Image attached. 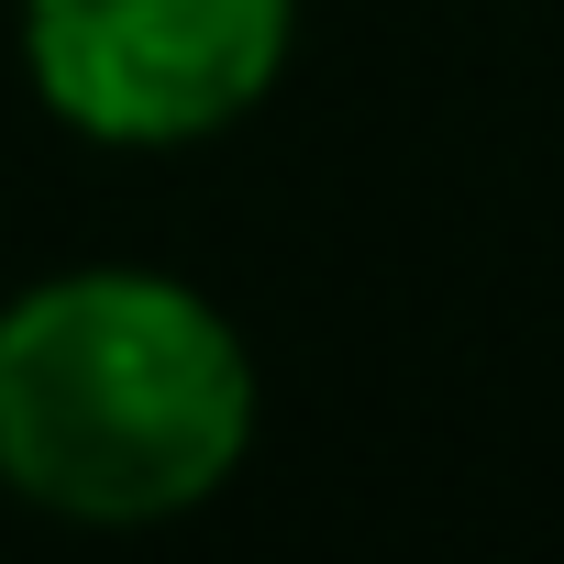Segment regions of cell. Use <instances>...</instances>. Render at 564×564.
Segmentation results:
<instances>
[{"label":"cell","mask_w":564,"mask_h":564,"mask_svg":"<svg viewBox=\"0 0 564 564\" xmlns=\"http://www.w3.org/2000/svg\"><path fill=\"white\" fill-rule=\"evenodd\" d=\"M300 0H23L34 100L111 155H177L265 111Z\"/></svg>","instance_id":"cell-2"},{"label":"cell","mask_w":564,"mask_h":564,"mask_svg":"<svg viewBox=\"0 0 564 564\" xmlns=\"http://www.w3.org/2000/svg\"><path fill=\"white\" fill-rule=\"evenodd\" d=\"M254 421V344L166 265H56L0 300V498L67 531H166L210 509Z\"/></svg>","instance_id":"cell-1"}]
</instances>
